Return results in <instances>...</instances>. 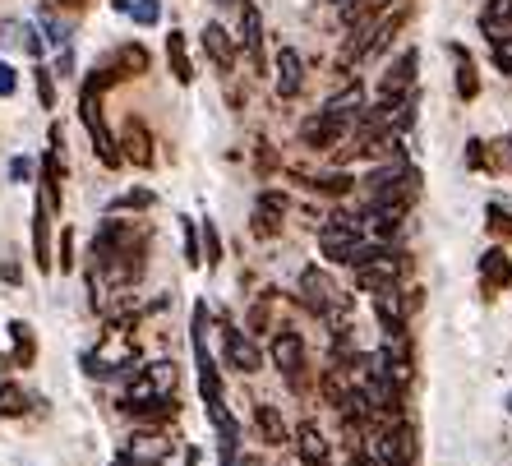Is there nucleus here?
<instances>
[{"label":"nucleus","mask_w":512,"mask_h":466,"mask_svg":"<svg viewBox=\"0 0 512 466\" xmlns=\"http://www.w3.org/2000/svg\"><path fill=\"white\" fill-rule=\"evenodd\" d=\"M93 263L102 268L111 287H130L143 277V236H134L125 222L107 217L93 236Z\"/></svg>","instance_id":"f257e3e1"},{"label":"nucleus","mask_w":512,"mask_h":466,"mask_svg":"<svg viewBox=\"0 0 512 466\" xmlns=\"http://www.w3.org/2000/svg\"><path fill=\"white\" fill-rule=\"evenodd\" d=\"M176 379H180L176 360H153V365H143V370L134 374L130 393H125V411L143 407V402H162V397H171L176 393Z\"/></svg>","instance_id":"f03ea898"},{"label":"nucleus","mask_w":512,"mask_h":466,"mask_svg":"<svg viewBox=\"0 0 512 466\" xmlns=\"http://www.w3.org/2000/svg\"><path fill=\"white\" fill-rule=\"evenodd\" d=\"M356 240H365V217H351V213H337V217H328L319 227V245H323V254L333 263H346V250L356 245Z\"/></svg>","instance_id":"7ed1b4c3"},{"label":"nucleus","mask_w":512,"mask_h":466,"mask_svg":"<svg viewBox=\"0 0 512 466\" xmlns=\"http://www.w3.org/2000/svg\"><path fill=\"white\" fill-rule=\"evenodd\" d=\"M273 365L286 374V383H291L296 393H305V342H300V333L277 328V337H273Z\"/></svg>","instance_id":"20e7f679"},{"label":"nucleus","mask_w":512,"mask_h":466,"mask_svg":"<svg viewBox=\"0 0 512 466\" xmlns=\"http://www.w3.org/2000/svg\"><path fill=\"white\" fill-rule=\"evenodd\" d=\"M416 47H406L402 56H397V65H388V74L379 79V107H388V102H397L402 93H411V84H416Z\"/></svg>","instance_id":"39448f33"},{"label":"nucleus","mask_w":512,"mask_h":466,"mask_svg":"<svg viewBox=\"0 0 512 466\" xmlns=\"http://www.w3.org/2000/svg\"><path fill=\"white\" fill-rule=\"evenodd\" d=\"M337 296H342V291H337V282L323 273V268H305V273H300V300H305V310H314L319 319L337 305Z\"/></svg>","instance_id":"423d86ee"},{"label":"nucleus","mask_w":512,"mask_h":466,"mask_svg":"<svg viewBox=\"0 0 512 466\" xmlns=\"http://www.w3.org/2000/svg\"><path fill=\"white\" fill-rule=\"evenodd\" d=\"M346 134H351V130H346L342 120H333L328 111H319V116H310L305 125H300V144L314 148V153H328V148L342 144Z\"/></svg>","instance_id":"0eeeda50"},{"label":"nucleus","mask_w":512,"mask_h":466,"mask_svg":"<svg viewBox=\"0 0 512 466\" xmlns=\"http://www.w3.org/2000/svg\"><path fill=\"white\" fill-rule=\"evenodd\" d=\"M282 217H286V194L263 190V194H259V204H254L250 231H254L259 240H273V236H282Z\"/></svg>","instance_id":"6e6552de"},{"label":"nucleus","mask_w":512,"mask_h":466,"mask_svg":"<svg viewBox=\"0 0 512 466\" xmlns=\"http://www.w3.org/2000/svg\"><path fill=\"white\" fill-rule=\"evenodd\" d=\"M512 287V259H508V250H485V259H480V291H485V300H494V296H503V291Z\"/></svg>","instance_id":"1a4fd4ad"},{"label":"nucleus","mask_w":512,"mask_h":466,"mask_svg":"<svg viewBox=\"0 0 512 466\" xmlns=\"http://www.w3.org/2000/svg\"><path fill=\"white\" fill-rule=\"evenodd\" d=\"M116 148H120V157L125 162H134V167H153V134H148V125L143 120H125V130H120V139H116Z\"/></svg>","instance_id":"9d476101"},{"label":"nucleus","mask_w":512,"mask_h":466,"mask_svg":"<svg viewBox=\"0 0 512 466\" xmlns=\"http://www.w3.org/2000/svg\"><path fill=\"white\" fill-rule=\"evenodd\" d=\"M33 263H37V273L56 268V259H51V204L47 199H37V208H33Z\"/></svg>","instance_id":"9b49d317"},{"label":"nucleus","mask_w":512,"mask_h":466,"mask_svg":"<svg viewBox=\"0 0 512 466\" xmlns=\"http://www.w3.org/2000/svg\"><path fill=\"white\" fill-rule=\"evenodd\" d=\"M240 47L250 51V65L254 70H263V14L254 0H245L240 5Z\"/></svg>","instance_id":"f8f14e48"},{"label":"nucleus","mask_w":512,"mask_h":466,"mask_svg":"<svg viewBox=\"0 0 512 466\" xmlns=\"http://www.w3.org/2000/svg\"><path fill=\"white\" fill-rule=\"evenodd\" d=\"M305 88V60L296 47H277V97H296Z\"/></svg>","instance_id":"ddd939ff"},{"label":"nucleus","mask_w":512,"mask_h":466,"mask_svg":"<svg viewBox=\"0 0 512 466\" xmlns=\"http://www.w3.org/2000/svg\"><path fill=\"white\" fill-rule=\"evenodd\" d=\"M323 111H328V116H333V120H342L346 130H356L360 111H365V88H360V84H346L342 93H333V97H328V107H323Z\"/></svg>","instance_id":"4468645a"},{"label":"nucleus","mask_w":512,"mask_h":466,"mask_svg":"<svg viewBox=\"0 0 512 466\" xmlns=\"http://www.w3.org/2000/svg\"><path fill=\"white\" fill-rule=\"evenodd\" d=\"M199 42H203V51L213 56L217 70H231V65H236V37H231L222 24H203V37H199Z\"/></svg>","instance_id":"2eb2a0df"},{"label":"nucleus","mask_w":512,"mask_h":466,"mask_svg":"<svg viewBox=\"0 0 512 466\" xmlns=\"http://www.w3.org/2000/svg\"><path fill=\"white\" fill-rule=\"evenodd\" d=\"M222 342H227V365L231 370H240V374H254L263 365V356H259V347H254L250 337H240L236 328H227L222 333Z\"/></svg>","instance_id":"dca6fc26"},{"label":"nucleus","mask_w":512,"mask_h":466,"mask_svg":"<svg viewBox=\"0 0 512 466\" xmlns=\"http://www.w3.org/2000/svg\"><path fill=\"white\" fill-rule=\"evenodd\" d=\"M296 448H300V462L305 466H333L328 462V439L319 434V425L314 420H305L296 430Z\"/></svg>","instance_id":"f3484780"},{"label":"nucleus","mask_w":512,"mask_h":466,"mask_svg":"<svg viewBox=\"0 0 512 466\" xmlns=\"http://www.w3.org/2000/svg\"><path fill=\"white\" fill-rule=\"evenodd\" d=\"M254 430H259V439H263V443H273V448L291 443V430H286L282 411L268 407V402H259V407H254Z\"/></svg>","instance_id":"a211bd4d"},{"label":"nucleus","mask_w":512,"mask_h":466,"mask_svg":"<svg viewBox=\"0 0 512 466\" xmlns=\"http://www.w3.org/2000/svg\"><path fill=\"white\" fill-rule=\"evenodd\" d=\"M10 342H14V356H10V365H19V370H28L37 360V337H33V328H28L24 319H10Z\"/></svg>","instance_id":"6ab92c4d"},{"label":"nucleus","mask_w":512,"mask_h":466,"mask_svg":"<svg viewBox=\"0 0 512 466\" xmlns=\"http://www.w3.org/2000/svg\"><path fill=\"white\" fill-rule=\"evenodd\" d=\"M448 56H453V65H457V97H462V102H476L480 74H476V65H471V56H466L462 47H448Z\"/></svg>","instance_id":"aec40b11"},{"label":"nucleus","mask_w":512,"mask_h":466,"mask_svg":"<svg viewBox=\"0 0 512 466\" xmlns=\"http://www.w3.org/2000/svg\"><path fill=\"white\" fill-rule=\"evenodd\" d=\"M167 65H171V74H176V84H194V65H190V51H185V33H176V28H171V37H167Z\"/></svg>","instance_id":"412c9836"},{"label":"nucleus","mask_w":512,"mask_h":466,"mask_svg":"<svg viewBox=\"0 0 512 466\" xmlns=\"http://www.w3.org/2000/svg\"><path fill=\"white\" fill-rule=\"evenodd\" d=\"M111 70H116V79H130V74H143L148 70V51L139 47V42H130V47H120L116 56L107 60Z\"/></svg>","instance_id":"4be33fe9"},{"label":"nucleus","mask_w":512,"mask_h":466,"mask_svg":"<svg viewBox=\"0 0 512 466\" xmlns=\"http://www.w3.org/2000/svg\"><path fill=\"white\" fill-rule=\"evenodd\" d=\"M296 180H305V190H314V194H346V190H356V180L346 176V171H337V176H305V171H296Z\"/></svg>","instance_id":"5701e85b"},{"label":"nucleus","mask_w":512,"mask_h":466,"mask_svg":"<svg viewBox=\"0 0 512 466\" xmlns=\"http://www.w3.org/2000/svg\"><path fill=\"white\" fill-rule=\"evenodd\" d=\"M28 411V393L19 388V383H5L0 379V420H14Z\"/></svg>","instance_id":"b1692460"},{"label":"nucleus","mask_w":512,"mask_h":466,"mask_svg":"<svg viewBox=\"0 0 512 466\" xmlns=\"http://www.w3.org/2000/svg\"><path fill=\"white\" fill-rule=\"evenodd\" d=\"M157 199L148 190H125L116 199V204H111V217H120V213H143V208H153Z\"/></svg>","instance_id":"393cba45"},{"label":"nucleus","mask_w":512,"mask_h":466,"mask_svg":"<svg viewBox=\"0 0 512 466\" xmlns=\"http://www.w3.org/2000/svg\"><path fill=\"white\" fill-rule=\"evenodd\" d=\"M203 259H208V268L222 263V236H217L213 222H203Z\"/></svg>","instance_id":"a878e982"},{"label":"nucleus","mask_w":512,"mask_h":466,"mask_svg":"<svg viewBox=\"0 0 512 466\" xmlns=\"http://www.w3.org/2000/svg\"><path fill=\"white\" fill-rule=\"evenodd\" d=\"M130 14L139 28H153L157 19H162V5H157V0H139V5H130Z\"/></svg>","instance_id":"bb28decb"},{"label":"nucleus","mask_w":512,"mask_h":466,"mask_svg":"<svg viewBox=\"0 0 512 466\" xmlns=\"http://www.w3.org/2000/svg\"><path fill=\"white\" fill-rule=\"evenodd\" d=\"M485 217H489V231H494V236H503V240H512V217L503 213L499 204H489L485 208Z\"/></svg>","instance_id":"cd10ccee"},{"label":"nucleus","mask_w":512,"mask_h":466,"mask_svg":"<svg viewBox=\"0 0 512 466\" xmlns=\"http://www.w3.org/2000/svg\"><path fill=\"white\" fill-rule=\"evenodd\" d=\"M494 65H499L503 74H512V33L494 37Z\"/></svg>","instance_id":"c85d7f7f"},{"label":"nucleus","mask_w":512,"mask_h":466,"mask_svg":"<svg viewBox=\"0 0 512 466\" xmlns=\"http://www.w3.org/2000/svg\"><path fill=\"white\" fill-rule=\"evenodd\" d=\"M37 97H42V107H56V84H51V70H37Z\"/></svg>","instance_id":"c756f323"},{"label":"nucleus","mask_w":512,"mask_h":466,"mask_svg":"<svg viewBox=\"0 0 512 466\" xmlns=\"http://www.w3.org/2000/svg\"><path fill=\"white\" fill-rule=\"evenodd\" d=\"M19 42H24L28 56H42V37H37L33 24H19Z\"/></svg>","instance_id":"7c9ffc66"},{"label":"nucleus","mask_w":512,"mask_h":466,"mask_svg":"<svg viewBox=\"0 0 512 466\" xmlns=\"http://www.w3.org/2000/svg\"><path fill=\"white\" fill-rule=\"evenodd\" d=\"M14 88H19V74H14V65L0 60V97H14Z\"/></svg>","instance_id":"2f4dec72"},{"label":"nucleus","mask_w":512,"mask_h":466,"mask_svg":"<svg viewBox=\"0 0 512 466\" xmlns=\"http://www.w3.org/2000/svg\"><path fill=\"white\" fill-rule=\"evenodd\" d=\"M60 268H74V231H60Z\"/></svg>","instance_id":"473e14b6"},{"label":"nucleus","mask_w":512,"mask_h":466,"mask_svg":"<svg viewBox=\"0 0 512 466\" xmlns=\"http://www.w3.org/2000/svg\"><path fill=\"white\" fill-rule=\"evenodd\" d=\"M250 328H254V333H263V328H268V296H259V305L250 310Z\"/></svg>","instance_id":"72a5a7b5"},{"label":"nucleus","mask_w":512,"mask_h":466,"mask_svg":"<svg viewBox=\"0 0 512 466\" xmlns=\"http://www.w3.org/2000/svg\"><path fill=\"white\" fill-rule=\"evenodd\" d=\"M466 148H471V153H466V162H471V167H485V144H480V139H471V144H466Z\"/></svg>","instance_id":"f704fd0d"},{"label":"nucleus","mask_w":512,"mask_h":466,"mask_svg":"<svg viewBox=\"0 0 512 466\" xmlns=\"http://www.w3.org/2000/svg\"><path fill=\"white\" fill-rule=\"evenodd\" d=\"M28 171H33V167H28L24 157H14V162H10V180H28Z\"/></svg>","instance_id":"c9c22d12"},{"label":"nucleus","mask_w":512,"mask_h":466,"mask_svg":"<svg viewBox=\"0 0 512 466\" xmlns=\"http://www.w3.org/2000/svg\"><path fill=\"white\" fill-rule=\"evenodd\" d=\"M236 466H268V462L259 453H245V457H236Z\"/></svg>","instance_id":"e433bc0d"},{"label":"nucleus","mask_w":512,"mask_h":466,"mask_svg":"<svg viewBox=\"0 0 512 466\" xmlns=\"http://www.w3.org/2000/svg\"><path fill=\"white\" fill-rule=\"evenodd\" d=\"M56 5H65V10H84L88 0H56Z\"/></svg>","instance_id":"4c0bfd02"},{"label":"nucleus","mask_w":512,"mask_h":466,"mask_svg":"<svg viewBox=\"0 0 512 466\" xmlns=\"http://www.w3.org/2000/svg\"><path fill=\"white\" fill-rule=\"evenodd\" d=\"M5 365H10V356H0V374H5Z\"/></svg>","instance_id":"58836bf2"},{"label":"nucleus","mask_w":512,"mask_h":466,"mask_svg":"<svg viewBox=\"0 0 512 466\" xmlns=\"http://www.w3.org/2000/svg\"><path fill=\"white\" fill-rule=\"evenodd\" d=\"M383 466H411V462H383Z\"/></svg>","instance_id":"ea45409f"},{"label":"nucleus","mask_w":512,"mask_h":466,"mask_svg":"<svg viewBox=\"0 0 512 466\" xmlns=\"http://www.w3.org/2000/svg\"><path fill=\"white\" fill-rule=\"evenodd\" d=\"M217 5H236V0H217Z\"/></svg>","instance_id":"a19ab883"},{"label":"nucleus","mask_w":512,"mask_h":466,"mask_svg":"<svg viewBox=\"0 0 512 466\" xmlns=\"http://www.w3.org/2000/svg\"><path fill=\"white\" fill-rule=\"evenodd\" d=\"M328 5H346V0H328Z\"/></svg>","instance_id":"79ce46f5"},{"label":"nucleus","mask_w":512,"mask_h":466,"mask_svg":"<svg viewBox=\"0 0 512 466\" xmlns=\"http://www.w3.org/2000/svg\"><path fill=\"white\" fill-rule=\"evenodd\" d=\"M508 411H512V393H508Z\"/></svg>","instance_id":"37998d69"},{"label":"nucleus","mask_w":512,"mask_h":466,"mask_svg":"<svg viewBox=\"0 0 512 466\" xmlns=\"http://www.w3.org/2000/svg\"><path fill=\"white\" fill-rule=\"evenodd\" d=\"M508 148H512V139H508Z\"/></svg>","instance_id":"c03bdc74"}]
</instances>
